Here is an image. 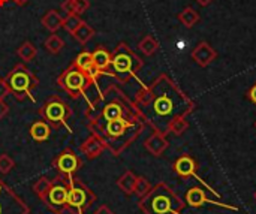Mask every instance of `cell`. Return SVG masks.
Masks as SVG:
<instances>
[{"label": "cell", "mask_w": 256, "mask_h": 214, "mask_svg": "<svg viewBox=\"0 0 256 214\" xmlns=\"http://www.w3.org/2000/svg\"><path fill=\"white\" fill-rule=\"evenodd\" d=\"M32 78L28 75V70H22L20 68H16V70H12V74L9 75V87L10 90L16 92V93H28L30 87H32Z\"/></svg>", "instance_id": "obj_3"}, {"label": "cell", "mask_w": 256, "mask_h": 214, "mask_svg": "<svg viewBox=\"0 0 256 214\" xmlns=\"http://www.w3.org/2000/svg\"><path fill=\"white\" fill-rule=\"evenodd\" d=\"M140 207L146 214H182L184 204L168 184L159 183L141 198Z\"/></svg>", "instance_id": "obj_1"}, {"label": "cell", "mask_w": 256, "mask_h": 214, "mask_svg": "<svg viewBox=\"0 0 256 214\" xmlns=\"http://www.w3.org/2000/svg\"><path fill=\"white\" fill-rule=\"evenodd\" d=\"M74 36H75V39L78 40V42H81V44H86V42H88L92 38H93V34H94V30L88 26V24H86V22H81V26L72 33Z\"/></svg>", "instance_id": "obj_21"}, {"label": "cell", "mask_w": 256, "mask_h": 214, "mask_svg": "<svg viewBox=\"0 0 256 214\" xmlns=\"http://www.w3.org/2000/svg\"><path fill=\"white\" fill-rule=\"evenodd\" d=\"M50 202V206H56V207H62L66 204L68 200V189L62 184H56L51 186L50 192L46 194V198H44Z\"/></svg>", "instance_id": "obj_8"}, {"label": "cell", "mask_w": 256, "mask_h": 214, "mask_svg": "<svg viewBox=\"0 0 256 214\" xmlns=\"http://www.w3.org/2000/svg\"><path fill=\"white\" fill-rule=\"evenodd\" d=\"M136 176L134 174V172H130V171H128V172H124L120 178H118V182H117V186L126 194V195H132L134 192H135V184H136Z\"/></svg>", "instance_id": "obj_16"}, {"label": "cell", "mask_w": 256, "mask_h": 214, "mask_svg": "<svg viewBox=\"0 0 256 214\" xmlns=\"http://www.w3.org/2000/svg\"><path fill=\"white\" fill-rule=\"evenodd\" d=\"M50 189H51V182H50L48 178H40V180L34 184V188H33L34 194H36L38 196H40V198H45L46 194L50 192Z\"/></svg>", "instance_id": "obj_29"}, {"label": "cell", "mask_w": 256, "mask_h": 214, "mask_svg": "<svg viewBox=\"0 0 256 214\" xmlns=\"http://www.w3.org/2000/svg\"><path fill=\"white\" fill-rule=\"evenodd\" d=\"M94 214H114L106 206H102V207H99L96 212H94Z\"/></svg>", "instance_id": "obj_36"}, {"label": "cell", "mask_w": 256, "mask_h": 214, "mask_svg": "<svg viewBox=\"0 0 256 214\" xmlns=\"http://www.w3.org/2000/svg\"><path fill=\"white\" fill-rule=\"evenodd\" d=\"M248 99H249L250 102H254L256 105V82L249 88V92H248Z\"/></svg>", "instance_id": "obj_34"}, {"label": "cell", "mask_w": 256, "mask_h": 214, "mask_svg": "<svg viewBox=\"0 0 256 214\" xmlns=\"http://www.w3.org/2000/svg\"><path fill=\"white\" fill-rule=\"evenodd\" d=\"M75 6H76V14H81L84 10L88 9V0H75Z\"/></svg>", "instance_id": "obj_33"}, {"label": "cell", "mask_w": 256, "mask_h": 214, "mask_svg": "<svg viewBox=\"0 0 256 214\" xmlns=\"http://www.w3.org/2000/svg\"><path fill=\"white\" fill-rule=\"evenodd\" d=\"M14 160L8 156V154H2L0 156V172L2 174H8L12 168H14Z\"/></svg>", "instance_id": "obj_30"}, {"label": "cell", "mask_w": 256, "mask_h": 214, "mask_svg": "<svg viewBox=\"0 0 256 214\" xmlns=\"http://www.w3.org/2000/svg\"><path fill=\"white\" fill-rule=\"evenodd\" d=\"M57 168L58 171L64 174H72L78 168V159L74 153H63L57 159Z\"/></svg>", "instance_id": "obj_12"}, {"label": "cell", "mask_w": 256, "mask_h": 214, "mask_svg": "<svg viewBox=\"0 0 256 214\" xmlns=\"http://www.w3.org/2000/svg\"><path fill=\"white\" fill-rule=\"evenodd\" d=\"M111 63H112L116 72H120V74L129 72L132 69V57L124 52L117 54L114 58H111Z\"/></svg>", "instance_id": "obj_18"}, {"label": "cell", "mask_w": 256, "mask_h": 214, "mask_svg": "<svg viewBox=\"0 0 256 214\" xmlns=\"http://www.w3.org/2000/svg\"><path fill=\"white\" fill-rule=\"evenodd\" d=\"M86 84V78L81 72L78 70H69L64 76H63V86L69 90V92H78L84 87Z\"/></svg>", "instance_id": "obj_9"}, {"label": "cell", "mask_w": 256, "mask_h": 214, "mask_svg": "<svg viewBox=\"0 0 256 214\" xmlns=\"http://www.w3.org/2000/svg\"><path fill=\"white\" fill-rule=\"evenodd\" d=\"M104 142L98 138V136H90L81 147L82 153L88 158V159H93L96 156H99L104 150Z\"/></svg>", "instance_id": "obj_11"}, {"label": "cell", "mask_w": 256, "mask_h": 214, "mask_svg": "<svg viewBox=\"0 0 256 214\" xmlns=\"http://www.w3.org/2000/svg\"><path fill=\"white\" fill-rule=\"evenodd\" d=\"M216 57H218V51L206 40L200 42L192 51V60L201 68H207L210 63L216 60Z\"/></svg>", "instance_id": "obj_2"}, {"label": "cell", "mask_w": 256, "mask_h": 214, "mask_svg": "<svg viewBox=\"0 0 256 214\" xmlns=\"http://www.w3.org/2000/svg\"><path fill=\"white\" fill-rule=\"evenodd\" d=\"M255 129H256V122H255Z\"/></svg>", "instance_id": "obj_39"}, {"label": "cell", "mask_w": 256, "mask_h": 214, "mask_svg": "<svg viewBox=\"0 0 256 214\" xmlns=\"http://www.w3.org/2000/svg\"><path fill=\"white\" fill-rule=\"evenodd\" d=\"M122 114H123V108L112 102V104H108L105 108H104V117L106 122H111V120H117V118H122Z\"/></svg>", "instance_id": "obj_23"}, {"label": "cell", "mask_w": 256, "mask_h": 214, "mask_svg": "<svg viewBox=\"0 0 256 214\" xmlns=\"http://www.w3.org/2000/svg\"><path fill=\"white\" fill-rule=\"evenodd\" d=\"M38 51L33 46V44L30 42H24L20 48H18V56L24 60V62H32L36 57Z\"/></svg>", "instance_id": "obj_24"}, {"label": "cell", "mask_w": 256, "mask_h": 214, "mask_svg": "<svg viewBox=\"0 0 256 214\" xmlns=\"http://www.w3.org/2000/svg\"><path fill=\"white\" fill-rule=\"evenodd\" d=\"M66 204L72 208H81L87 204V192L82 188H70L68 189Z\"/></svg>", "instance_id": "obj_10"}, {"label": "cell", "mask_w": 256, "mask_h": 214, "mask_svg": "<svg viewBox=\"0 0 256 214\" xmlns=\"http://www.w3.org/2000/svg\"><path fill=\"white\" fill-rule=\"evenodd\" d=\"M174 171H176L180 177L189 178V177L195 176V172H196V160H195L192 156H189V154H183V156H180V158L176 160V164H174Z\"/></svg>", "instance_id": "obj_5"}, {"label": "cell", "mask_w": 256, "mask_h": 214, "mask_svg": "<svg viewBox=\"0 0 256 214\" xmlns=\"http://www.w3.org/2000/svg\"><path fill=\"white\" fill-rule=\"evenodd\" d=\"M195 2H198V3H200L201 6H208V4H210V3H212L213 0H195Z\"/></svg>", "instance_id": "obj_37"}, {"label": "cell", "mask_w": 256, "mask_h": 214, "mask_svg": "<svg viewBox=\"0 0 256 214\" xmlns=\"http://www.w3.org/2000/svg\"><path fill=\"white\" fill-rule=\"evenodd\" d=\"M140 50L146 54V56H153L156 51H158V48H159V42L153 38V36H150V34H147V36H144V39L140 42Z\"/></svg>", "instance_id": "obj_22"}, {"label": "cell", "mask_w": 256, "mask_h": 214, "mask_svg": "<svg viewBox=\"0 0 256 214\" xmlns=\"http://www.w3.org/2000/svg\"><path fill=\"white\" fill-rule=\"evenodd\" d=\"M188 129H189V123H188V120H186V116L174 117V118L168 123V126H166V130L171 132V134H174L176 136L183 135Z\"/></svg>", "instance_id": "obj_17"}, {"label": "cell", "mask_w": 256, "mask_h": 214, "mask_svg": "<svg viewBox=\"0 0 256 214\" xmlns=\"http://www.w3.org/2000/svg\"><path fill=\"white\" fill-rule=\"evenodd\" d=\"M186 204L190 207H202L204 204H214L218 207H224L228 210H234L237 212V207H231V206H225V204H219V202H213L207 198L206 192L200 188H192L186 192Z\"/></svg>", "instance_id": "obj_4"}, {"label": "cell", "mask_w": 256, "mask_h": 214, "mask_svg": "<svg viewBox=\"0 0 256 214\" xmlns=\"http://www.w3.org/2000/svg\"><path fill=\"white\" fill-rule=\"evenodd\" d=\"M130 126H132V123H129V122H126V120H123V118L111 120V122L106 123V134H108L110 136L117 138V136H122V135L126 132V129L130 128Z\"/></svg>", "instance_id": "obj_15"}, {"label": "cell", "mask_w": 256, "mask_h": 214, "mask_svg": "<svg viewBox=\"0 0 256 214\" xmlns=\"http://www.w3.org/2000/svg\"><path fill=\"white\" fill-rule=\"evenodd\" d=\"M81 18L76 15V14H72V15H68L64 20H63V27L69 32V33H74L80 26H81Z\"/></svg>", "instance_id": "obj_27"}, {"label": "cell", "mask_w": 256, "mask_h": 214, "mask_svg": "<svg viewBox=\"0 0 256 214\" xmlns=\"http://www.w3.org/2000/svg\"><path fill=\"white\" fill-rule=\"evenodd\" d=\"M146 148L153 156H160L168 148V140L164 132H154L150 138L146 141Z\"/></svg>", "instance_id": "obj_6"}, {"label": "cell", "mask_w": 256, "mask_h": 214, "mask_svg": "<svg viewBox=\"0 0 256 214\" xmlns=\"http://www.w3.org/2000/svg\"><path fill=\"white\" fill-rule=\"evenodd\" d=\"M255 200H256V194H255Z\"/></svg>", "instance_id": "obj_40"}, {"label": "cell", "mask_w": 256, "mask_h": 214, "mask_svg": "<svg viewBox=\"0 0 256 214\" xmlns=\"http://www.w3.org/2000/svg\"><path fill=\"white\" fill-rule=\"evenodd\" d=\"M9 92H10L9 84H8L4 80H0V100H3V98H4V96H8V94H9Z\"/></svg>", "instance_id": "obj_32"}, {"label": "cell", "mask_w": 256, "mask_h": 214, "mask_svg": "<svg viewBox=\"0 0 256 214\" xmlns=\"http://www.w3.org/2000/svg\"><path fill=\"white\" fill-rule=\"evenodd\" d=\"M111 63V56L105 50H98L93 52V68L96 69H105Z\"/></svg>", "instance_id": "obj_20"}, {"label": "cell", "mask_w": 256, "mask_h": 214, "mask_svg": "<svg viewBox=\"0 0 256 214\" xmlns=\"http://www.w3.org/2000/svg\"><path fill=\"white\" fill-rule=\"evenodd\" d=\"M63 12H66V15H72L76 14V6H75V0H64L62 4Z\"/></svg>", "instance_id": "obj_31"}, {"label": "cell", "mask_w": 256, "mask_h": 214, "mask_svg": "<svg viewBox=\"0 0 256 214\" xmlns=\"http://www.w3.org/2000/svg\"><path fill=\"white\" fill-rule=\"evenodd\" d=\"M63 46H64V42H63L57 34H51V36L45 40V48H46V51H50V52H52V54L60 52Z\"/></svg>", "instance_id": "obj_25"}, {"label": "cell", "mask_w": 256, "mask_h": 214, "mask_svg": "<svg viewBox=\"0 0 256 214\" xmlns=\"http://www.w3.org/2000/svg\"><path fill=\"white\" fill-rule=\"evenodd\" d=\"M63 20L62 15L57 10H48L44 16H42V24L45 28H48L50 32H57L62 26H63Z\"/></svg>", "instance_id": "obj_14"}, {"label": "cell", "mask_w": 256, "mask_h": 214, "mask_svg": "<svg viewBox=\"0 0 256 214\" xmlns=\"http://www.w3.org/2000/svg\"><path fill=\"white\" fill-rule=\"evenodd\" d=\"M3 188H4V186H3V184H0V192L3 190ZM0 214H3V206H2V204H0Z\"/></svg>", "instance_id": "obj_38"}, {"label": "cell", "mask_w": 256, "mask_h": 214, "mask_svg": "<svg viewBox=\"0 0 256 214\" xmlns=\"http://www.w3.org/2000/svg\"><path fill=\"white\" fill-rule=\"evenodd\" d=\"M76 66L81 70H90L93 68V54L92 52H81L76 57Z\"/></svg>", "instance_id": "obj_26"}, {"label": "cell", "mask_w": 256, "mask_h": 214, "mask_svg": "<svg viewBox=\"0 0 256 214\" xmlns=\"http://www.w3.org/2000/svg\"><path fill=\"white\" fill-rule=\"evenodd\" d=\"M50 126L44 122H36L30 128V135L34 141H45L50 138Z\"/></svg>", "instance_id": "obj_19"}, {"label": "cell", "mask_w": 256, "mask_h": 214, "mask_svg": "<svg viewBox=\"0 0 256 214\" xmlns=\"http://www.w3.org/2000/svg\"><path fill=\"white\" fill-rule=\"evenodd\" d=\"M178 20H180V22H182L186 28H192L195 24L200 22L201 16H200V14H198L196 9H194L192 6H188V8H184V9L178 14Z\"/></svg>", "instance_id": "obj_13"}, {"label": "cell", "mask_w": 256, "mask_h": 214, "mask_svg": "<svg viewBox=\"0 0 256 214\" xmlns=\"http://www.w3.org/2000/svg\"><path fill=\"white\" fill-rule=\"evenodd\" d=\"M150 189H152V184H150V182L147 178H144V177H138L136 178V184H135V192L134 194H136L138 196L142 198L144 195H147L150 192Z\"/></svg>", "instance_id": "obj_28"}, {"label": "cell", "mask_w": 256, "mask_h": 214, "mask_svg": "<svg viewBox=\"0 0 256 214\" xmlns=\"http://www.w3.org/2000/svg\"><path fill=\"white\" fill-rule=\"evenodd\" d=\"M45 116L52 123H62L68 116V108L60 100H52L45 106Z\"/></svg>", "instance_id": "obj_7"}, {"label": "cell", "mask_w": 256, "mask_h": 214, "mask_svg": "<svg viewBox=\"0 0 256 214\" xmlns=\"http://www.w3.org/2000/svg\"><path fill=\"white\" fill-rule=\"evenodd\" d=\"M8 111H9V108H8V105L3 102V100H0V120L8 114Z\"/></svg>", "instance_id": "obj_35"}]
</instances>
